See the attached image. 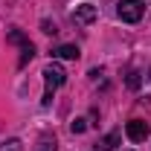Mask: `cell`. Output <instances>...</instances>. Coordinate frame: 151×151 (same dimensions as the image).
<instances>
[{"label":"cell","instance_id":"6da1fadb","mask_svg":"<svg viewBox=\"0 0 151 151\" xmlns=\"http://www.w3.org/2000/svg\"><path fill=\"white\" fill-rule=\"evenodd\" d=\"M64 81H67L64 67H61V64H47V67H44V84H47V90H44L41 105H50V102H52V93H55Z\"/></svg>","mask_w":151,"mask_h":151},{"label":"cell","instance_id":"7a4b0ae2","mask_svg":"<svg viewBox=\"0 0 151 151\" xmlns=\"http://www.w3.org/2000/svg\"><path fill=\"white\" fill-rule=\"evenodd\" d=\"M116 15L125 20V23H137V20H142V15H145V3L142 0H119Z\"/></svg>","mask_w":151,"mask_h":151},{"label":"cell","instance_id":"3957f363","mask_svg":"<svg viewBox=\"0 0 151 151\" xmlns=\"http://www.w3.org/2000/svg\"><path fill=\"white\" fill-rule=\"evenodd\" d=\"M6 38H9L12 44H20V67H26V64L32 61V55H35V47H32V41L23 35L20 29H9V35H6Z\"/></svg>","mask_w":151,"mask_h":151},{"label":"cell","instance_id":"277c9868","mask_svg":"<svg viewBox=\"0 0 151 151\" xmlns=\"http://www.w3.org/2000/svg\"><path fill=\"white\" fill-rule=\"evenodd\" d=\"M96 6L93 3H81V6H76V12H73V20L78 23V26H87V23H93L96 20Z\"/></svg>","mask_w":151,"mask_h":151},{"label":"cell","instance_id":"5b68a950","mask_svg":"<svg viewBox=\"0 0 151 151\" xmlns=\"http://www.w3.org/2000/svg\"><path fill=\"white\" fill-rule=\"evenodd\" d=\"M125 134H128L131 142H142V139L148 137V122H142V119H131V122L125 125Z\"/></svg>","mask_w":151,"mask_h":151},{"label":"cell","instance_id":"8992f818","mask_svg":"<svg viewBox=\"0 0 151 151\" xmlns=\"http://www.w3.org/2000/svg\"><path fill=\"white\" fill-rule=\"evenodd\" d=\"M78 55H81V52H78L76 44H61V47L52 50V58H64V61H76Z\"/></svg>","mask_w":151,"mask_h":151},{"label":"cell","instance_id":"52a82bcc","mask_svg":"<svg viewBox=\"0 0 151 151\" xmlns=\"http://www.w3.org/2000/svg\"><path fill=\"white\" fill-rule=\"evenodd\" d=\"M125 84H128L131 90H139V84H142V78H139V73H137V70H131V73H128V78H125Z\"/></svg>","mask_w":151,"mask_h":151},{"label":"cell","instance_id":"ba28073f","mask_svg":"<svg viewBox=\"0 0 151 151\" xmlns=\"http://www.w3.org/2000/svg\"><path fill=\"white\" fill-rule=\"evenodd\" d=\"M0 151H23V145H20V139H6V142H0Z\"/></svg>","mask_w":151,"mask_h":151},{"label":"cell","instance_id":"9c48e42d","mask_svg":"<svg viewBox=\"0 0 151 151\" xmlns=\"http://www.w3.org/2000/svg\"><path fill=\"white\" fill-rule=\"evenodd\" d=\"M116 142H119V134L113 131V134H108V137H105V139H102V148H113V145H116Z\"/></svg>","mask_w":151,"mask_h":151},{"label":"cell","instance_id":"30bf717a","mask_svg":"<svg viewBox=\"0 0 151 151\" xmlns=\"http://www.w3.org/2000/svg\"><path fill=\"white\" fill-rule=\"evenodd\" d=\"M70 131H73V134H84V131H87V119H76L73 125H70Z\"/></svg>","mask_w":151,"mask_h":151},{"label":"cell","instance_id":"8fae6325","mask_svg":"<svg viewBox=\"0 0 151 151\" xmlns=\"http://www.w3.org/2000/svg\"><path fill=\"white\" fill-rule=\"evenodd\" d=\"M41 32H47V35H55V23H50V20H41Z\"/></svg>","mask_w":151,"mask_h":151},{"label":"cell","instance_id":"7c38bea8","mask_svg":"<svg viewBox=\"0 0 151 151\" xmlns=\"http://www.w3.org/2000/svg\"><path fill=\"white\" fill-rule=\"evenodd\" d=\"M38 151H55V139H52V142H50V139H44V142L38 145Z\"/></svg>","mask_w":151,"mask_h":151}]
</instances>
